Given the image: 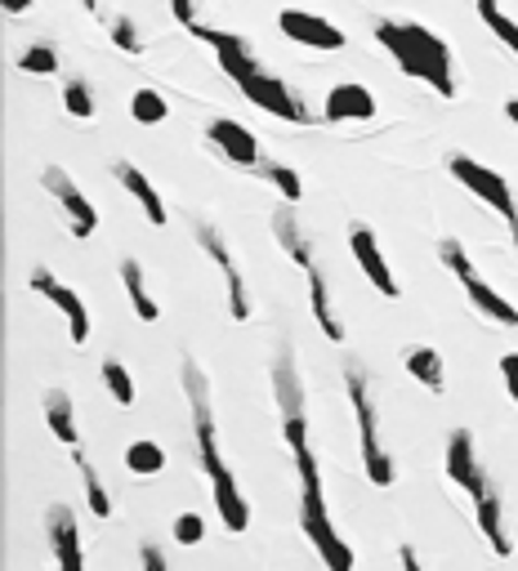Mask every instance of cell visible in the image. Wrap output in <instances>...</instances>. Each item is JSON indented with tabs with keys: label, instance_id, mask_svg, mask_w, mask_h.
<instances>
[{
	"label": "cell",
	"instance_id": "6da1fadb",
	"mask_svg": "<svg viewBox=\"0 0 518 571\" xmlns=\"http://www.w3.org/2000/svg\"><path fill=\"white\" fill-rule=\"evenodd\" d=\"M375 41L412 81H425L442 99H457V63H451V45L438 32L407 23V19H380Z\"/></svg>",
	"mask_w": 518,
	"mask_h": 571
},
{
	"label": "cell",
	"instance_id": "7a4b0ae2",
	"mask_svg": "<svg viewBox=\"0 0 518 571\" xmlns=\"http://www.w3.org/2000/svg\"><path fill=\"white\" fill-rule=\"evenodd\" d=\"M447 478L457 482L461 491H470L474 500V518H478V531L487 540V549L496 558H509L514 553V540L505 531V510H500V495H496V482L487 478V469L478 464L474 456V434L470 428H457L447 443Z\"/></svg>",
	"mask_w": 518,
	"mask_h": 571
},
{
	"label": "cell",
	"instance_id": "3957f363",
	"mask_svg": "<svg viewBox=\"0 0 518 571\" xmlns=\"http://www.w3.org/2000/svg\"><path fill=\"white\" fill-rule=\"evenodd\" d=\"M345 389L353 402V419H358V443H362V469L371 486H394V456L380 443V411H375V389L367 380V371L358 362L345 367Z\"/></svg>",
	"mask_w": 518,
	"mask_h": 571
},
{
	"label": "cell",
	"instance_id": "277c9868",
	"mask_svg": "<svg viewBox=\"0 0 518 571\" xmlns=\"http://www.w3.org/2000/svg\"><path fill=\"white\" fill-rule=\"evenodd\" d=\"M179 380H183V398H188V415H192V443H198V460L206 469V478H215L224 464L219 451V428H215V406H211V380L198 367V357H183L179 362Z\"/></svg>",
	"mask_w": 518,
	"mask_h": 571
},
{
	"label": "cell",
	"instance_id": "5b68a950",
	"mask_svg": "<svg viewBox=\"0 0 518 571\" xmlns=\"http://www.w3.org/2000/svg\"><path fill=\"white\" fill-rule=\"evenodd\" d=\"M438 259L457 272V281H461V291L470 295V304L487 317V322H496V326H518V309L505 300V295H496L492 291V281L474 268V259H470V250L457 242V237H442L438 242Z\"/></svg>",
	"mask_w": 518,
	"mask_h": 571
},
{
	"label": "cell",
	"instance_id": "8992f818",
	"mask_svg": "<svg viewBox=\"0 0 518 571\" xmlns=\"http://www.w3.org/2000/svg\"><path fill=\"white\" fill-rule=\"evenodd\" d=\"M447 175L457 179L465 192H474L483 205H492V210L500 214V224L509 228V242H514V250H518V201H514V192H509V179L496 175L492 166L465 157V153H457V157L447 161Z\"/></svg>",
	"mask_w": 518,
	"mask_h": 571
},
{
	"label": "cell",
	"instance_id": "52a82bcc",
	"mask_svg": "<svg viewBox=\"0 0 518 571\" xmlns=\"http://www.w3.org/2000/svg\"><path fill=\"white\" fill-rule=\"evenodd\" d=\"M300 527H304L308 545L317 549V558L327 562V571H353V549L340 540L322 486H300Z\"/></svg>",
	"mask_w": 518,
	"mask_h": 571
},
{
	"label": "cell",
	"instance_id": "ba28073f",
	"mask_svg": "<svg viewBox=\"0 0 518 571\" xmlns=\"http://www.w3.org/2000/svg\"><path fill=\"white\" fill-rule=\"evenodd\" d=\"M192 237H198V246L206 250V259L224 272V286H228V313H233V322H250V295H246V277H241V268H237V259H233V250H228V242H224V233L211 224V220H198L192 214Z\"/></svg>",
	"mask_w": 518,
	"mask_h": 571
},
{
	"label": "cell",
	"instance_id": "9c48e42d",
	"mask_svg": "<svg viewBox=\"0 0 518 571\" xmlns=\"http://www.w3.org/2000/svg\"><path fill=\"white\" fill-rule=\"evenodd\" d=\"M237 90H241L259 112H269V116H278V121H291V125H308V121H313V112L300 103V94H295L282 77L264 71V67H255L250 77H241Z\"/></svg>",
	"mask_w": 518,
	"mask_h": 571
},
{
	"label": "cell",
	"instance_id": "30bf717a",
	"mask_svg": "<svg viewBox=\"0 0 518 571\" xmlns=\"http://www.w3.org/2000/svg\"><path fill=\"white\" fill-rule=\"evenodd\" d=\"M41 183H45V192L58 201V210L68 214V233L77 237V242H86V237H94L99 233V210H94V201L77 188V179L63 170V166H45L41 170Z\"/></svg>",
	"mask_w": 518,
	"mask_h": 571
},
{
	"label": "cell",
	"instance_id": "8fae6325",
	"mask_svg": "<svg viewBox=\"0 0 518 571\" xmlns=\"http://www.w3.org/2000/svg\"><path fill=\"white\" fill-rule=\"evenodd\" d=\"M27 291H36L41 300H49L63 317H68V335H72V344H77V348L90 339V309H86V300L72 291V286H63L49 268H32V277H27Z\"/></svg>",
	"mask_w": 518,
	"mask_h": 571
},
{
	"label": "cell",
	"instance_id": "7c38bea8",
	"mask_svg": "<svg viewBox=\"0 0 518 571\" xmlns=\"http://www.w3.org/2000/svg\"><path fill=\"white\" fill-rule=\"evenodd\" d=\"M278 27H282L286 41H295L304 49H345V41H349L331 19H322L313 10H282Z\"/></svg>",
	"mask_w": 518,
	"mask_h": 571
},
{
	"label": "cell",
	"instance_id": "4fadbf2b",
	"mask_svg": "<svg viewBox=\"0 0 518 571\" xmlns=\"http://www.w3.org/2000/svg\"><path fill=\"white\" fill-rule=\"evenodd\" d=\"M206 138L215 143V153H219L224 161H233V166H241V170H259V166H264V157H259V138H255L241 121H233V116H215V121L206 125Z\"/></svg>",
	"mask_w": 518,
	"mask_h": 571
},
{
	"label": "cell",
	"instance_id": "5bb4252c",
	"mask_svg": "<svg viewBox=\"0 0 518 571\" xmlns=\"http://www.w3.org/2000/svg\"><path fill=\"white\" fill-rule=\"evenodd\" d=\"M349 250H353L362 277L375 286L384 300H398V295H403V286L394 281V272H388V264H384V255H380V242H375V233H371L367 224H353V228H349Z\"/></svg>",
	"mask_w": 518,
	"mask_h": 571
},
{
	"label": "cell",
	"instance_id": "9a60e30c",
	"mask_svg": "<svg viewBox=\"0 0 518 571\" xmlns=\"http://www.w3.org/2000/svg\"><path fill=\"white\" fill-rule=\"evenodd\" d=\"M45 527H49V549H54V567L58 571H86V553H81V527H77V514L68 505H54L45 514Z\"/></svg>",
	"mask_w": 518,
	"mask_h": 571
},
{
	"label": "cell",
	"instance_id": "2e32d148",
	"mask_svg": "<svg viewBox=\"0 0 518 571\" xmlns=\"http://www.w3.org/2000/svg\"><path fill=\"white\" fill-rule=\"evenodd\" d=\"M371 116H375V94H371L367 86L340 81V86L327 90V103H322V121L340 125V121H371Z\"/></svg>",
	"mask_w": 518,
	"mask_h": 571
},
{
	"label": "cell",
	"instance_id": "e0dca14e",
	"mask_svg": "<svg viewBox=\"0 0 518 571\" xmlns=\"http://www.w3.org/2000/svg\"><path fill=\"white\" fill-rule=\"evenodd\" d=\"M273 237H278V246L291 255V264L295 268H304V277L317 268V255H313V242H308V233H304V224L295 220V210L291 205H278L273 210Z\"/></svg>",
	"mask_w": 518,
	"mask_h": 571
},
{
	"label": "cell",
	"instance_id": "ac0fdd59",
	"mask_svg": "<svg viewBox=\"0 0 518 571\" xmlns=\"http://www.w3.org/2000/svg\"><path fill=\"white\" fill-rule=\"evenodd\" d=\"M112 175H116V183H121L130 197H135V201L144 205L148 224H157V228H161V224L170 220V214H166V201H161V192L153 188V179H148V175L135 166V161H116V166H112Z\"/></svg>",
	"mask_w": 518,
	"mask_h": 571
},
{
	"label": "cell",
	"instance_id": "d6986e66",
	"mask_svg": "<svg viewBox=\"0 0 518 571\" xmlns=\"http://www.w3.org/2000/svg\"><path fill=\"white\" fill-rule=\"evenodd\" d=\"M41 406H45V424L49 434L68 447V451H81V434H77V406L68 398V389H45L41 393Z\"/></svg>",
	"mask_w": 518,
	"mask_h": 571
},
{
	"label": "cell",
	"instance_id": "ffe728a7",
	"mask_svg": "<svg viewBox=\"0 0 518 571\" xmlns=\"http://www.w3.org/2000/svg\"><path fill=\"white\" fill-rule=\"evenodd\" d=\"M308 309H313V322L322 335L331 344H345V326H340V313L331 309V286H327V272L322 268L308 272Z\"/></svg>",
	"mask_w": 518,
	"mask_h": 571
},
{
	"label": "cell",
	"instance_id": "44dd1931",
	"mask_svg": "<svg viewBox=\"0 0 518 571\" xmlns=\"http://www.w3.org/2000/svg\"><path fill=\"white\" fill-rule=\"evenodd\" d=\"M121 286H125V300H130V309H135L139 322H157L161 317V304L148 291V277H144L139 259H121Z\"/></svg>",
	"mask_w": 518,
	"mask_h": 571
},
{
	"label": "cell",
	"instance_id": "7402d4cb",
	"mask_svg": "<svg viewBox=\"0 0 518 571\" xmlns=\"http://www.w3.org/2000/svg\"><path fill=\"white\" fill-rule=\"evenodd\" d=\"M403 367L412 371V380H420L429 393H442L447 389V362H442V352L429 348V344H412L403 352Z\"/></svg>",
	"mask_w": 518,
	"mask_h": 571
},
{
	"label": "cell",
	"instance_id": "603a6c76",
	"mask_svg": "<svg viewBox=\"0 0 518 571\" xmlns=\"http://www.w3.org/2000/svg\"><path fill=\"white\" fill-rule=\"evenodd\" d=\"M72 464H77V473H81V491H86V500H90V514H94V518H112V495H108L99 469L86 460V451H72Z\"/></svg>",
	"mask_w": 518,
	"mask_h": 571
},
{
	"label": "cell",
	"instance_id": "cb8c5ba5",
	"mask_svg": "<svg viewBox=\"0 0 518 571\" xmlns=\"http://www.w3.org/2000/svg\"><path fill=\"white\" fill-rule=\"evenodd\" d=\"M125 469L135 473V478H153L166 469V447L153 443V438H139V443H130L125 447Z\"/></svg>",
	"mask_w": 518,
	"mask_h": 571
},
{
	"label": "cell",
	"instance_id": "d4e9b609",
	"mask_svg": "<svg viewBox=\"0 0 518 571\" xmlns=\"http://www.w3.org/2000/svg\"><path fill=\"white\" fill-rule=\"evenodd\" d=\"M63 108H68V116H77V121H94V112H99L94 86L86 77H68L63 81Z\"/></svg>",
	"mask_w": 518,
	"mask_h": 571
},
{
	"label": "cell",
	"instance_id": "484cf974",
	"mask_svg": "<svg viewBox=\"0 0 518 571\" xmlns=\"http://www.w3.org/2000/svg\"><path fill=\"white\" fill-rule=\"evenodd\" d=\"M478 19H483V23L496 32V41L518 58V23L500 10V0H478Z\"/></svg>",
	"mask_w": 518,
	"mask_h": 571
},
{
	"label": "cell",
	"instance_id": "4316f807",
	"mask_svg": "<svg viewBox=\"0 0 518 571\" xmlns=\"http://www.w3.org/2000/svg\"><path fill=\"white\" fill-rule=\"evenodd\" d=\"M130 116H135L139 125H161L166 116H170V103H166V94L161 90H135L130 94Z\"/></svg>",
	"mask_w": 518,
	"mask_h": 571
},
{
	"label": "cell",
	"instance_id": "83f0119b",
	"mask_svg": "<svg viewBox=\"0 0 518 571\" xmlns=\"http://www.w3.org/2000/svg\"><path fill=\"white\" fill-rule=\"evenodd\" d=\"M259 179H269V183L282 192L286 205H300V201H304V179H300L291 166H282V161H264V166H259Z\"/></svg>",
	"mask_w": 518,
	"mask_h": 571
},
{
	"label": "cell",
	"instance_id": "f1b7e54d",
	"mask_svg": "<svg viewBox=\"0 0 518 571\" xmlns=\"http://www.w3.org/2000/svg\"><path fill=\"white\" fill-rule=\"evenodd\" d=\"M19 71H27V77H54L58 71V45L49 41H36L19 54Z\"/></svg>",
	"mask_w": 518,
	"mask_h": 571
},
{
	"label": "cell",
	"instance_id": "f546056e",
	"mask_svg": "<svg viewBox=\"0 0 518 571\" xmlns=\"http://www.w3.org/2000/svg\"><path fill=\"white\" fill-rule=\"evenodd\" d=\"M103 384H108V393H112V402H121V406H135V376L125 371V362H116V357H108L103 362Z\"/></svg>",
	"mask_w": 518,
	"mask_h": 571
},
{
	"label": "cell",
	"instance_id": "4dcf8cb0",
	"mask_svg": "<svg viewBox=\"0 0 518 571\" xmlns=\"http://www.w3.org/2000/svg\"><path fill=\"white\" fill-rule=\"evenodd\" d=\"M108 36L121 54H144V36H139V23L130 19V14H112L108 19Z\"/></svg>",
	"mask_w": 518,
	"mask_h": 571
},
{
	"label": "cell",
	"instance_id": "1f68e13d",
	"mask_svg": "<svg viewBox=\"0 0 518 571\" xmlns=\"http://www.w3.org/2000/svg\"><path fill=\"white\" fill-rule=\"evenodd\" d=\"M170 536H174V540H179L183 549H192V545H202V540H206V518L188 510V514H179V518H174Z\"/></svg>",
	"mask_w": 518,
	"mask_h": 571
},
{
	"label": "cell",
	"instance_id": "d6a6232c",
	"mask_svg": "<svg viewBox=\"0 0 518 571\" xmlns=\"http://www.w3.org/2000/svg\"><path fill=\"white\" fill-rule=\"evenodd\" d=\"M500 380H505L509 402L518 406V352H505V357H500Z\"/></svg>",
	"mask_w": 518,
	"mask_h": 571
},
{
	"label": "cell",
	"instance_id": "836d02e7",
	"mask_svg": "<svg viewBox=\"0 0 518 571\" xmlns=\"http://www.w3.org/2000/svg\"><path fill=\"white\" fill-rule=\"evenodd\" d=\"M139 562H144V571H170L161 545H144V549H139Z\"/></svg>",
	"mask_w": 518,
	"mask_h": 571
},
{
	"label": "cell",
	"instance_id": "e575fe53",
	"mask_svg": "<svg viewBox=\"0 0 518 571\" xmlns=\"http://www.w3.org/2000/svg\"><path fill=\"white\" fill-rule=\"evenodd\" d=\"M398 558H403V571H425V567H420V553H416L412 545H403V549H398Z\"/></svg>",
	"mask_w": 518,
	"mask_h": 571
},
{
	"label": "cell",
	"instance_id": "d590c367",
	"mask_svg": "<svg viewBox=\"0 0 518 571\" xmlns=\"http://www.w3.org/2000/svg\"><path fill=\"white\" fill-rule=\"evenodd\" d=\"M0 5H5V14H10V19H14V14H23V10H27V5H32V0H0Z\"/></svg>",
	"mask_w": 518,
	"mask_h": 571
},
{
	"label": "cell",
	"instance_id": "8d00e7d4",
	"mask_svg": "<svg viewBox=\"0 0 518 571\" xmlns=\"http://www.w3.org/2000/svg\"><path fill=\"white\" fill-rule=\"evenodd\" d=\"M505 116H509V121L518 125V99H509V103H505Z\"/></svg>",
	"mask_w": 518,
	"mask_h": 571
},
{
	"label": "cell",
	"instance_id": "74e56055",
	"mask_svg": "<svg viewBox=\"0 0 518 571\" xmlns=\"http://www.w3.org/2000/svg\"><path fill=\"white\" fill-rule=\"evenodd\" d=\"M81 5H86V10H90V14H94V10H99V0H81Z\"/></svg>",
	"mask_w": 518,
	"mask_h": 571
}]
</instances>
